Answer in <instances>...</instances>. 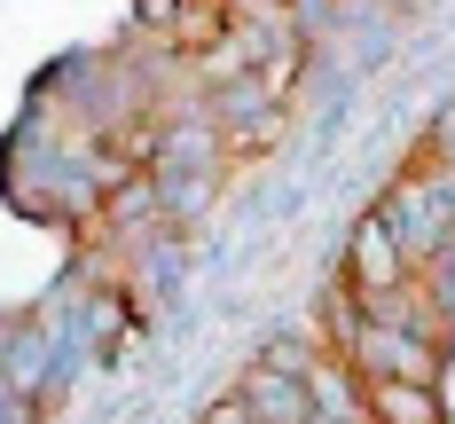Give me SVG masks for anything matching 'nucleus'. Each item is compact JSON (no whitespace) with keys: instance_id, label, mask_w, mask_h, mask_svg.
<instances>
[{"instance_id":"nucleus-1","label":"nucleus","mask_w":455,"mask_h":424,"mask_svg":"<svg viewBox=\"0 0 455 424\" xmlns=\"http://www.w3.org/2000/svg\"><path fill=\"white\" fill-rule=\"evenodd\" d=\"M362 409H369V424H448L440 393L409 385V377H362Z\"/></svg>"},{"instance_id":"nucleus-2","label":"nucleus","mask_w":455,"mask_h":424,"mask_svg":"<svg viewBox=\"0 0 455 424\" xmlns=\"http://www.w3.org/2000/svg\"><path fill=\"white\" fill-rule=\"evenodd\" d=\"M204 424H259V417H251V401H243V393H228V401L204 409Z\"/></svg>"},{"instance_id":"nucleus-3","label":"nucleus","mask_w":455,"mask_h":424,"mask_svg":"<svg viewBox=\"0 0 455 424\" xmlns=\"http://www.w3.org/2000/svg\"><path fill=\"white\" fill-rule=\"evenodd\" d=\"M267 8H283V0H267Z\"/></svg>"}]
</instances>
